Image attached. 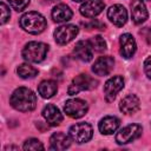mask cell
Wrapping results in <instances>:
<instances>
[{
	"label": "cell",
	"mask_w": 151,
	"mask_h": 151,
	"mask_svg": "<svg viewBox=\"0 0 151 151\" xmlns=\"http://www.w3.org/2000/svg\"><path fill=\"white\" fill-rule=\"evenodd\" d=\"M9 103L15 110L20 112H28L35 109L37 97L32 90L27 87H19L12 93Z\"/></svg>",
	"instance_id": "1"
},
{
	"label": "cell",
	"mask_w": 151,
	"mask_h": 151,
	"mask_svg": "<svg viewBox=\"0 0 151 151\" xmlns=\"http://www.w3.org/2000/svg\"><path fill=\"white\" fill-rule=\"evenodd\" d=\"M20 26L24 31L31 33V34H39L46 28V19L44 15H41L38 12H28L25 13L20 20Z\"/></svg>",
	"instance_id": "2"
},
{
	"label": "cell",
	"mask_w": 151,
	"mask_h": 151,
	"mask_svg": "<svg viewBox=\"0 0 151 151\" xmlns=\"http://www.w3.org/2000/svg\"><path fill=\"white\" fill-rule=\"evenodd\" d=\"M48 46L44 42L31 41L25 45L22 50V58L29 63H40L45 59Z\"/></svg>",
	"instance_id": "3"
},
{
	"label": "cell",
	"mask_w": 151,
	"mask_h": 151,
	"mask_svg": "<svg viewBox=\"0 0 151 151\" xmlns=\"http://www.w3.org/2000/svg\"><path fill=\"white\" fill-rule=\"evenodd\" d=\"M97 84H98V81L94 78L90 77L88 74L81 73V74H78L77 77L73 78L72 83L70 84V86L67 88V93L70 96H74L80 91L93 90L97 86Z\"/></svg>",
	"instance_id": "4"
},
{
	"label": "cell",
	"mask_w": 151,
	"mask_h": 151,
	"mask_svg": "<svg viewBox=\"0 0 151 151\" xmlns=\"http://www.w3.org/2000/svg\"><path fill=\"white\" fill-rule=\"evenodd\" d=\"M93 130L88 123H78L70 127V137L78 144L88 142L92 138Z\"/></svg>",
	"instance_id": "5"
},
{
	"label": "cell",
	"mask_w": 151,
	"mask_h": 151,
	"mask_svg": "<svg viewBox=\"0 0 151 151\" xmlns=\"http://www.w3.org/2000/svg\"><path fill=\"white\" fill-rule=\"evenodd\" d=\"M142 126L138 125V124H130L125 127H123L116 136V142L117 144L119 145H123V144H127V143H131L132 140L137 139L138 137H140L142 134Z\"/></svg>",
	"instance_id": "6"
},
{
	"label": "cell",
	"mask_w": 151,
	"mask_h": 151,
	"mask_svg": "<svg viewBox=\"0 0 151 151\" xmlns=\"http://www.w3.org/2000/svg\"><path fill=\"white\" fill-rule=\"evenodd\" d=\"M88 110V105L85 100L83 99H70L65 103L64 105V111L67 116H70L71 118H80L86 114Z\"/></svg>",
	"instance_id": "7"
},
{
	"label": "cell",
	"mask_w": 151,
	"mask_h": 151,
	"mask_svg": "<svg viewBox=\"0 0 151 151\" xmlns=\"http://www.w3.org/2000/svg\"><path fill=\"white\" fill-rule=\"evenodd\" d=\"M78 27L76 25H64L54 31V39L59 45H66L72 41L78 34Z\"/></svg>",
	"instance_id": "8"
},
{
	"label": "cell",
	"mask_w": 151,
	"mask_h": 151,
	"mask_svg": "<svg viewBox=\"0 0 151 151\" xmlns=\"http://www.w3.org/2000/svg\"><path fill=\"white\" fill-rule=\"evenodd\" d=\"M124 87V79L120 76L111 77L104 85V94L106 101L111 103L114 100L117 93Z\"/></svg>",
	"instance_id": "9"
},
{
	"label": "cell",
	"mask_w": 151,
	"mask_h": 151,
	"mask_svg": "<svg viewBox=\"0 0 151 151\" xmlns=\"http://www.w3.org/2000/svg\"><path fill=\"white\" fill-rule=\"evenodd\" d=\"M107 18L113 25L120 27L125 25L127 21V11L123 5H119V4L113 5L107 11Z\"/></svg>",
	"instance_id": "10"
},
{
	"label": "cell",
	"mask_w": 151,
	"mask_h": 151,
	"mask_svg": "<svg viewBox=\"0 0 151 151\" xmlns=\"http://www.w3.org/2000/svg\"><path fill=\"white\" fill-rule=\"evenodd\" d=\"M105 7L104 0H86L81 6H80V13L81 15L86 18H94Z\"/></svg>",
	"instance_id": "11"
},
{
	"label": "cell",
	"mask_w": 151,
	"mask_h": 151,
	"mask_svg": "<svg viewBox=\"0 0 151 151\" xmlns=\"http://www.w3.org/2000/svg\"><path fill=\"white\" fill-rule=\"evenodd\" d=\"M119 42H120V50H119L120 55L126 58V59L132 58V55L134 54V52L137 50V45H136L134 38L130 33H125V34H123L120 37Z\"/></svg>",
	"instance_id": "12"
},
{
	"label": "cell",
	"mask_w": 151,
	"mask_h": 151,
	"mask_svg": "<svg viewBox=\"0 0 151 151\" xmlns=\"http://www.w3.org/2000/svg\"><path fill=\"white\" fill-rule=\"evenodd\" d=\"M114 66V59L112 57H100L98 58L94 64L92 65V71L97 74V76H107Z\"/></svg>",
	"instance_id": "13"
},
{
	"label": "cell",
	"mask_w": 151,
	"mask_h": 151,
	"mask_svg": "<svg viewBox=\"0 0 151 151\" xmlns=\"http://www.w3.org/2000/svg\"><path fill=\"white\" fill-rule=\"evenodd\" d=\"M73 53L79 60L87 63V61L92 60V58H93V47L90 41L80 40L76 44V46L73 48Z\"/></svg>",
	"instance_id": "14"
},
{
	"label": "cell",
	"mask_w": 151,
	"mask_h": 151,
	"mask_svg": "<svg viewBox=\"0 0 151 151\" xmlns=\"http://www.w3.org/2000/svg\"><path fill=\"white\" fill-rule=\"evenodd\" d=\"M147 9L143 0H133L131 4V18L134 24H143L147 19Z\"/></svg>",
	"instance_id": "15"
},
{
	"label": "cell",
	"mask_w": 151,
	"mask_h": 151,
	"mask_svg": "<svg viewBox=\"0 0 151 151\" xmlns=\"http://www.w3.org/2000/svg\"><path fill=\"white\" fill-rule=\"evenodd\" d=\"M139 106H140V101H139L138 97L134 94H127L119 103L120 111L123 113H126V114H131V113L137 112L139 110Z\"/></svg>",
	"instance_id": "16"
},
{
	"label": "cell",
	"mask_w": 151,
	"mask_h": 151,
	"mask_svg": "<svg viewBox=\"0 0 151 151\" xmlns=\"http://www.w3.org/2000/svg\"><path fill=\"white\" fill-rule=\"evenodd\" d=\"M42 117L46 119V122L52 125L57 126L63 122V114L60 113L59 109L52 104H47L42 110Z\"/></svg>",
	"instance_id": "17"
},
{
	"label": "cell",
	"mask_w": 151,
	"mask_h": 151,
	"mask_svg": "<svg viewBox=\"0 0 151 151\" xmlns=\"http://www.w3.org/2000/svg\"><path fill=\"white\" fill-rule=\"evenodd\" d=\"M50 144H51V149L52 150L63 151V150H66L67 147H70L71 139H70L68 136H66L63 132H55V133H53L51 136Z\"/></svg>",
	"instance_id": "18"
},
{
	"label": "cell",
	"mask_w": 151,
	"mask_h": 151,
	"mask_svg": "<svg viewBox=\"0 0 151 151\" xmlns=\"http://www.w3.org/2000/svg\"><path fill=\"white\" fill-rule=\"evenodd\" d=\"M119 125H120V122H119V119L117 117L107 116V117H104L99 122L98 127H99V131L103 134H112L113 132L117 131Z\"/></svg>",
	"instance_id": "19"
},
{
	"label": "cell",
	"mask_w": 151,
	"mask_h": 151,
	"mask_svg": "<svg viewBox=\"0 0 151 151\" xmlns=\"http://www.w3.org/2000/svg\"><path fill=\"white\" fill-rule=\"evenodd\" d=\"M72 11L65 4H59L52 9V18L55 22H66L72 18Z\"/></svg>",
	"instance_id": "20"
},
{
	"label": "cell",
	"mask_w": 151,
	"mask_h": 151,
	"mask_svg": "<svg viewBox=\"0 0 151 151\" xmlns=\"http://www.w3.org/2000/svg\"><path fill=\"white\" fill-rule=\"evenodd\" d=\"M57 90H58V86H57V83L54 80H44L38 86L39 94L45 99L53 97L55 94Z\"/></svg>",
	"instance_id": "21"
},
{
	"label": "cell",
	"mask_w": 151,
	"mask_h": 151,
	"mask_svg": "<svg viewBox=\"0 0 151 151\" xmlns=\"http://www.w3.org/2000/svg\"><path fill=\"white\" fill-rule=\"evenodd\" d=\"M17 73L24 78V79H28V78H34L38 74V70L35 67H33L29 64H21L18 66L17 68Z\"/></svg>",
	"instance_id": "22"
},
{
	"label": "cell",
	"mask_w": 151,
	"mask_h": 151,
	"mask_svg": "<svg viewBox=\"0 0 151 151\" xmlns=\"http://www.w3.org/2000/svg\"><path fill=\"white\" fill-rule=\"evenodd\" d=\"M90 42H91L93 50L97 52H104L106 50V41L104 40V38L101 35H94L93 38H91Z\"/></svg>",
	"instance_id": "23"
},
{
	"label": "cell",
	"mask_w": 151,
	"mask_h": 151,
	"mask_svg": "<svg viewBox=\"0 0 151 151\" xmlns=\"http://www.w3.org/2000/svg\"><path fill=\"white\" fill-rule=\"evenodd\" d=\"M44 149L45 147L41 144V142L35 139V138H29L24 144V150H33V151H35V150H44Z\"/></svg>",
	"instance_id": "24"
},
{
	"label": "cell",
	"mask_w": 151,
	"mask_h": 151,
	"mask_svg": "<svg viewBox=\"0 0 151 151\" xmlns=\"http://www.w3.org/2000/svg\"><path fill=\"white\" fill-rule=\"evenodd\" d=\"M8 2H9V5H11L15 11L20 12V11L25 9V8L28 6L29 0H8Z\"/></svg>",
	"instance_id": "25"
},
{
	"label": "cell",
	"mask_w": 151,
	"mask_h": 151,
	"mask_svg": "<svg viewBox=\"0 0 151 151\" xmlns=\"http://www.w3.org/2000/svg\"><path fill=\"white\" fill-rule=\"evenodd\" d=\"M0 8H1V24H6L7 20L9 19L11 17V12H9V8L6 6V4L1 2L0 4Z\"/></svg>",
	"instance_id": "26"
},
{
	"label": "cell",
	"mask_w": 151,
	"mask_h": 151,
	"mask_svg": "<svg viewBox=\"0 0 151 151\" xmlns=\"http://www.w3.org/2000/svg\"><path fill=\"white\" fill-rule=\"evenodd\" d=\"M83 25H84L85 27H87L88 29H92V28L104 29V27H105V25H104V24H101V22H99L98 20H91L90 22H84Z\"/></svg>",
	"instance_id": "27"
},
{
	"label": "cell",
	"mask_w": 151,
	"mask_h": 151,
	"mask_svg": "<svg viewBox=\"0 0 151 151\" xmlns=\"http://www.w3.org/2000/svg\"><path fill=\"white\" fill-rule=\"evenodd\" d=\"M140 35L146 40L147 44H151V27H145L143 29H140Z\"/></svg>",
	"instance_id": "28"
},
{
	"label": "cell",
	"mask_w": 151,
	"mask_h": 151,
	"mask_svg": "<svg viewBox=\"0 0 151 151\" xmlns=\"http://www.w3.org/2000/svg\"><path fill=\"white\" fill-rule=\"evenodd\" d=\"M144 72L149 79H151V55L144 61Z\"/></svg>",
	"instance_id": "29"
},
{
	"label": "cell",
	"mask_w": 151,
	"mask_h": 151,
	"mask_svg": "<svg viewBox=\"0 0 151 151\" xmlns=\"http://www.w3.org/2000/svg\"><path fill=\"white\" fill-rule=\"evenodd\" d=\"M44 2H46V4H54V2H57V1H59V0H42Z\"/></svg>",
	"instance_id": "30"
},
{
	"label": "cell",
	"mask_w": 151,
	"mask_h": 151,
	"mask_svg": "<svg viewBox=\"0 0 151 151\" xmlns=\"http://www.w3.org/2000/svg\"><path fill=\"white\" fill-rule=\"evenodd\" d=\"M9 149H15V150H18L17 146H6V147H5V151H6V150H9Z\"/></svg>",
	"instance_id": "31"
},
{
	"label": "cell",
	"mask_w": 151,
	"mask_h": 151,
	"mask_svg": "<svg viewBox=\"0 0 151 151\" xmlns=\"http://www.w3.org/2000/svg\"><path fill=\"white\" fill-rule=\"evenodd\" d=\"M73 1H76V2H81V1H86V0H73Z\"/></svg>",
	"instance_id": "32"
}]
</instances>
